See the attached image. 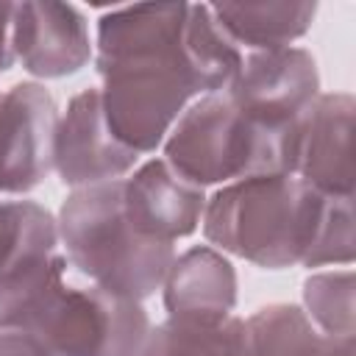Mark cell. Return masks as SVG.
Wrapping results in <instances>:
<instances>
[{
  "label": "cell",
  "mask_w": 356,
  "mask_h": 356,
  "mask_svg": "<svg viewBox=\"0 0 356 356\" xmlns=\"http://www.w3.org/2000/svg\"><path fill=\"white\" fill-rule=\"evenodd\" d=\"M342 345L295 303H270L245 320V356H337Z\"/></svg>",
  "instance_id": "9a60e30c"
},
{
  "label": "cell",
  "mask_w": 356,
  "mask_h": 356,
  "mask_svg": "<svg viewBox=\"0 0 356 356\" xmlns=\"http://www.w3.org/2000/svg\"><path fill=\"white\" fill-rule=\"evenodd\" d=\"M122 209L136 234L172 245L197 231L206 195L164 159H150L131 178H122Z\"/></svg>",
  "instance_id": "8fae6325"
},
{
  "label": "cell",
  "mask_w": 356,
  "mask_h": 356,
  "mask_svg": "<svg viewBox=\"0 0 356 356\" xmlns=\"http://www.w3.org/2000/svg\"><path fill=\"white\" fill-rule=\"evenodd\" d=\"M139 356H245V320L228 317L217 325L164 320L147 331Z\"/></svg>",
  "instance_id": "2e32d148"
},
{
  "label": "cell",
  "mask_w": 356,
  "mask_h": 356,
  "mask_svg": "<svg viewBox=\"0 0 356 356\" xmlns=\"http://www.w3.org/2000/svg\"><path fill=\"white\" fill-rule=\"evenodd\" d=\"M0 328L33 334L53 356H139L150 320L139 300L97 284H72L67 259L56 253L0 298Z\"/></svg>",
  "instance_id": "7a4b0ae2"
},
{
  "label": "cell",
  "mask_w": 356,
  "mask_h": 356,
  "mask_svg": "<svg viewBox=\"0 0 356 356\" xmlns=\"http://www.w3.org/2000/svg\"><path fill=\"white\" fill-rule=\"evenodd\" d=\"M56 217L33 200H0V298L56 256Z\"/></svg>",
  "instance_id": "4fadbf2b"
},
{
  "label": "cell",
  "mask_w": 356,
  "mask_h": 356,
  "mask_svg": "<svg viewBox=\"0 0 356 356\" xmlns=\"http://www.w3.org/2000/svg\"><path fill=\"white\" fill-rule=\"evenodd\" d=\"M56 225L67 261L81 275L139 303L161 289L175 259L170 242L147 239L128 222L122 178L72 189L58 209Z\"/></svg>",
  "instance_id": "277c9868"
},
{
  "label": "cell",
  "mask_w": 356,
  "mask_h": 356,
  "mask_svg": "<svg viewBox=\"0 0 356 356\" xmlns=\"http://www.w3.org/2000/svg\"><path fill=\"white\" fill-rule=\"evenodd\" d=\"M11 17H14V3H0V72L14 67V53H11Z\"/></svg>",
  "instance_id": "ffe728a7"
},
{
  "label": "cell",
  "mask_w": 356,
  "mask_h": 356,
  "mask_svg": "<svg viewBox=\"0 0 356 356\" xmlns=\"http://www.w3.org/2000/svg\"><path fill=\"white\" fill-rule=\"evenodd\" d=\"M58 108L53 95L33 81L0 92V195L36 189L53 170Z\"/></svg>",
  "instance_id": "52a82bcc"
},
{
  "label": "cell",
  "mask_w": 356,
  "mask_h": 356,
  "mask_svg": "<svg viewBox=\"0 0 356 356\" xmlns=\"http://www.w3.org/2000/svg\"><path fill=\"white\" fill-rule=\"evenodd\" d=\"M337 356H356V342H345Z\"/></svg>",
  "instance_id": "44dd1931"
},
{
  "label": "cell",
  "mask_w": 356,
  "mask_h": 356,
  "mask_svg": "<svg viewBox=\"0 0 356 356\" xmlns=\"http://www.w3.org/2000/svg\"><path fill=\"white\" fill-rule=\"evenodd\" d=\"M356 278L353 270L312 273L303 281L306 317L320 334L337 342H356V312H353Z\"/></svg>",
  "instance_id": "e0dca14e"
},
{
  "label": "cell",
  "mask_w": 356,
  "mask_h": 356,
  "mask_svg": "<svg viewBox=\"0 0 356 356\" xmlns=\"http://www.w3.org/2000/svg\"><path fill=\"white\" fill-rule=\"evenodd\" d=\"M295 147L298 136L259 125L222 89L189 103L164 139V161L203 189L253 175H292Z\"/></svg>",
  "instance_id": "5b68a950"
},
{
  "label": "cell",
  "mask_w": 356,
  "mask_h": 356,
  "mask_svg": "<svg viewBox=\"0 0 356 356\" xmlns=\"http://www.w3.org/2000/svg\"><path fill=\"white\" fill-rule=\"evenodd\" d=\"M161 292L170 320L217 325L236 306V270L217 248L195 245L172 259Z\"/></svg>",
  "instance_id": "7c38bea8"
},
{
  "label": "cell",
  "mask_w": 356,
  "mask_h": 356,
  "mask_svg": "<svg viewBox=\"0 0 356 356\" xmlns=\"http://www.w3.org/2000/svg\"><path fill=\"white\" fill-rule=\"evenodd\" d=\"M139 153L120 145L103 117L100 89L78 92L64 117H58L53 136V170L61 184L81 189L106 181H120L134 170Z\"/></svg>",
  "instance_id": "ba28073f"
},
{
  "label": "cell",
  "mask_w": 356,
  "mask_h": 356,
  "mask_svg": "<svg viewBox=\"0 0 356 356\" xmlns=\"http://www.w3.org/2000/svg\"><path fill=\"white\" fill-rule=\"evenodd\" d=\"M217 25L239 47L275 50L300 39L317 14V3H214L209 6Z\"/></svg>",
  "instance_id": "5bb4252c"
},
{
  "label": "cell",
  "mask_w": 356,
  "mask_h": 356,
  "mask_svg": "<svg viewBox=\"0 0 356 356\" xmlns=\"http://www.w3.org/2000/svg\"><path fill=\"white\" fill-rule=\"evenodd\" d=\"M353 111L348 92L320 95L298 134L292 175L325 197H353Z\"/></svg>",
  "instance_id": "30bf717a"
},
{
  "label": "cell",
  "mask_w": 356,
  "mask_h": 356,
  "mask_svg": "<svg viewBox=\"0 0 356 356\" xmlns=\"http://www.w3.org/2000/svg\"><path fill=\"white\" fill-rule=\"evenodd\" d=\"M356 250V234H353V197H328L325 217L320 225V234L314 239V248L303 267H325V264H342L348 267L353 261Z\"/></svg>",
  "instance_id": "ac0fdd59"
},
{
  "label": "cell",
  "mask_w": 356,
  "mask_h": 356,
  "mask_svg": "<svg viewBox=\"0 0 356 356\" xmlns=\"http://www.w3.org/2000/svg\"><path fill=\"white\" fill-rule=\"evenodd\" d=\"M0 356H53L50 348L22 328H0Z\"/></svg>",
  "instance_id": "d6986e66"
},
{
  "label": "cell",
  "mask_w": 356,
  "mask_h": 356,
  "mask_svg": "<svg viewBox=\"0 0 356 356\" xmlns=\"http://www.w3.org/2000/svg\"><path fill=\"white\" fill-rule=\"evenodd\" d=\"M11 53L36 78H67L92 58L89 22L70 3H14Z\"/></svg>",
  "instance_id": "9c48e42d"
},
{
  "label": "cell",
  "mask_w": 356,
  "mask_h": 356,
  "mask_svg": "<svg viewBox=\"0 0 356 356\" xmlns=\"http://www.w3.org/2000/svg\"><path fill=\"white\" fill-rule=\"evenodd\" d=\"M328 197L298 175L273 172L225 184L203 209V236L220 250L264 270L306 264Z\"/></svg>",
  "instance_id": "3957f363"
},
{
  "label": "cell",
  "mask_w": 356,
  "mask_h": 356,
  "mask_svg": "<svg viewBox=\"0 0 356 356\" xmlns=\"http://www.w3.org/2000/svg\"><path fill=\"white\" fill-rule=\"evenodd\" d=\"M95 67L111 136L153 153L195 97L222 92L242 67L206 3H145L97 19Z\"/></svg>",
  "instance_id": "6da1fadb"
},
{
  "label": "cell",
  "mask_w": 356,
  "mask_h": 356,
  "mask_svg": "<svg viewBox=\"0 0 356 356\" xmlns=\"http://www.w3.org/2000/svg\"><path fill=\"white\" fill-rule=\"evenodd\" d=\"M228 97L259 125L298 136L300 125L320 97L317 61L303 47L253 50L225 86Z\"/></svg>",
  "instance_id": "8992f818"
}]
</instances>
